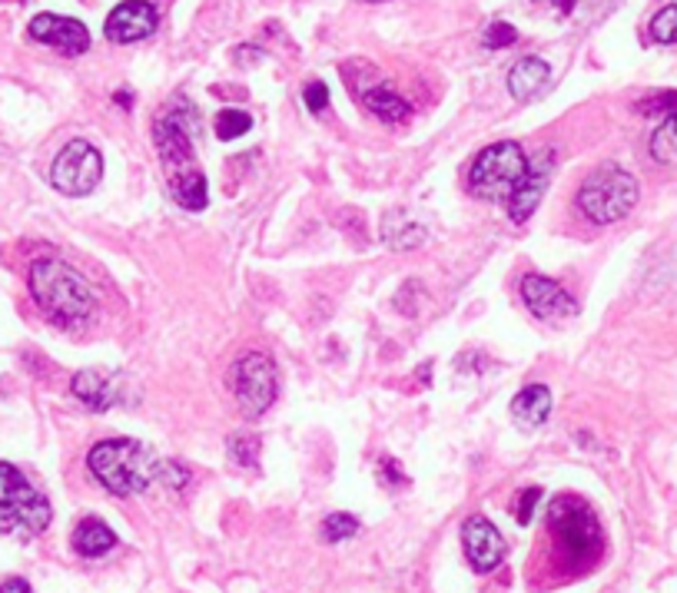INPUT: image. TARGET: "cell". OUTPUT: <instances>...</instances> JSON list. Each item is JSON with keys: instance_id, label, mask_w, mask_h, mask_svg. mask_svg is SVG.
Here are the masks:
<instances>
[{"instance_id": "6da1fadb", "label": "cell", "mask_w": 677, "mask_h": 593, "mask_svg": "<svg viewBox=\"0 0 677 593\" xmlns=\"http://www.w3.org/2000/svg\"><path fill=\"white\" fill-rule=\"evenodd\" d=\"M197 130H200L197 107L183 97L163 107V113L153 123V147H157L170 197L190 212H200L210 202V183L200 170L197 147H193Z\"/></svg>"}, {"instance_id": "7a4b0ae2", "label": "cell", "mask_w": 677, "mask_h": 593, "mask_svg": "<svg viewBox=\"0 0 677 593\" xmlns=\"http://www.w3.org/2000/svg\"><path fill=\"white\" fill-rule=\"evenodd\" d=\"M87 468L100 481L103 491H110L117 497H133V494H147L150 488L160 484L163 458L153 448H147L143 441L107 438L90 448Z\"/></svg>"}, {"instance_id": "3957f363", "label": "cell", "mask_w": 677, "mask_h": 593, "mask_svg": "<svg viewBox=\"0 0 677 593\" xmlns=\"http://www.w3.org/2000/svg\"><path fill=\"white\" fill-rule=\"evenodd\" d=\"M37 309L60 329L83 325L97 312V295L90 282L60 259H37L27 275Z\"/></svg>"}, {"instance_id": "277c9868", "label": "cell", "mask_w": 677, "mask_h": 593, "mask_svg": "<svg viewBox=\"0 0 677 593\" xmlns=\"http://www.w3.org/2000/svg\"><path fill=\"white\" fill-rule=\"evenodd\" d=\"M548 534L555 537L558 554L571 567H591L605 551V534L598 527V517L591 514V507L585 501H578L571 494L555 497V504L548 511Z\"/></svg>"}, {"instance_id": "5b68a950", "label": "cell", "mask_w": 677, "mask_h": 593, "mask_svg": "<svg viewBox=\"0 0 677 593\" xmlns=\"http://www.w3.org/2000/svg\"><path fill=\"white\" fill-rule=\"evenodd\" d=\"M641 199V183L635 173H628L618 163H605L595 173H588V180L578 190V209L598 222V225H611L621 222Z\"/></svg>"}, {"instance_id": "8992f818", "label": "cell", "mask_w": 677, "mask_h": 593, "mask_svg": "<svg viewBox=\"0 0 677 593\" xmlns=\"http://www.w3.org/2000/svg\"><path fill=\"white\" fill-rule=\"evenodd\" d=\"M50 501L13 468L0 461V534L37 537L50 527Z\"/></svg>"}, {"instance_id": "52a82bcc", "label": "cell", "mask_w": 677, "mask_h": 593, "mask_svg": "<svg viewBox=\"0 0 677 593\" xmlns=\"http://www.w3.org/2000/svg\"><path fill=\"white\" fill-rule=\"evenodd\" d=\"M528 170V153L521 143L515 140H501L485 147L468 170V190L471 197L481 202H508V197L515 193V187L521 183Z\"/></svg>"}, {"instance_id": "ba28073f", "label": "cell", "mask_w": 677, "mask_h": 593, "mask_svg": "<svg viewBox=\"0 0 677 593\" xmlns=\"http://www.w3.org/2000/svg\"><path fill=\"white\" fill-rule=\"evenodd\" d=\"M276 362L266 352H242L229 372V389L236 395L239 414L242 418H259L269 411V404L276 401L279 382H276Z\"/></svg>"}, {"instance_id": "9c48e42d", "label": "cell", "mask_w": 677, "mask_h": 593, "mask_svg": "<svg viewBox=\"0 0 677 593\" xmlns=\"http://www.w3.org/2000/svg\"><path fill=\"white\" fill-rule=\"evenodd\" d=\"M103 180V157L90 140H70L50 167V183L63 197H90Z\"/></svg>"}, {"instance_id": "30bf717a", "label": "cell", "mask_w": 677, "mask_h": 593, "mask_svg": "<svg viewBox=\"0 0 677 593\" xmlns=\"http://www.w3.org/2000/svg\"><path fill=\"white\" fill-rule=\"evenodd\" d=\"M555 150H541L535 157H528V170L521 177V183L515 187V193L508 197V219L511 222H528L535 215V209L541 205V199L548 193V183H551V173H555Z\"/></svg>"}, {"instance_id": "8fae6325", "label": "cell", "mask_w": 677, "mask_h": 593, "mask_svg": "<svg viewBox=\"0 0 677 593\" xmlns=\"http://www.w3.org/2000/svg\"><path fill=\"white\" fill-rule=\"evenodd\" d=\"M461 551L475 574H491L505 561V537L485 514H471L461 524Z\"/></svg>"}, {"instance_id": "7c38bea8", "label": "cell", "mask_w": 677, "mask_h": 593, "mask_svg": "<svg viewBox=\"0 0 677 593\" xmlns=\"http://www.w3.org/2000/svg\"><path fill=\"white\" fill-rule=\"evenodd\" d=\"M27 33H30V40L43 43V47H53L63 57H80V53L90 50V30L80 20H73V17L37 13L27 23Z\"/></svg>"}, {"instance_id": "4fadbf2b", "label": "cell", "mask_w": 677, "mask_h": 593, "mask_svg": "<svg viewBox=\"0 0 677 593\" xmlns=\"http://www.w3.org/2000/svg\"><path fill=\"white\" fill-rule=\"evenodd\" d=\"M521 302L541 322H561V319H571L578 312V302L571 299V292L548 275H525L521 279Z\"/></svg>"}, {"instance_id": "5bb4252c", "label": "cell", "mask_w": 677, "mask_h": 593, "mask_svg": "<svg viewBox=\"0 0 677 593\" xmlns=\"http://www.w3.org/2000/svg\"><path fill=\"white\" fill-rule=\"evenodd\" d=\"M157 30V7L150 0H123L110 10L103 37L110 43H140Z\"/></svg>"}, {"instance_id": "9a60e30c", "label": "cell", "mask_w": 677, "mask_h": 593, "mask_svg": "<svg viewBox=\"0 0 677 593\" xmlns=\"http://www.w3.org/2000/svg\"><path fill=\"white\" fill-rule=\"evenodd\" d=\"M551 83V67L541 57H525L508 70V93L518 103H531L545 93V87Z\"/></svg>"}, {"instance_id": "2e32d148", "label": "cell", "mask_w": 677, "mask_h": 593, "mask_svg": "<svg viewBox=\"0 0 677 593\" xmlns=\"http://www.w3.org/2000/svg\"><path fill=\"white\" fill-rule=\"evenodd\" d=\"M70 392H73V398H77L83 408H90V411H107V408L117 401V382H113L107 372H100V369H83V372H77V375L70 379Z\"/></svg>"}, {"instance_id": "e0dca14e", "label": "cell", "mask_w": 677, "mask_h": 593, "mask_svg": "<svg viewBox=\"0 0 677 593\" xmlns=\"http://www.w3.org/2000/svg\"><path fill=\"white\" fill-rule=\"evenodd\" d=\"M551 392L545 385H528L511 398V421L521 431H538L551 418Z\"/></svg>"}, {"instance_id": "ac0fdd59", "label": "cell", "mask_w": 677, "mask_h": 593, "mask_svg": "<svg viewBox=\"0 0 677 593\" xmlns=\"http://www.w3.org/2000/svg\"><path fill=\"white\" fill-rule=\"evenodd\" d=\"M429 239L426 225L419 219H412L409 212L396 209L382 219V242L392 249V252H409V249H419L422 242Z\"/></svg>"}, {"instance_id": "d6986e66", "label": "cell", "mask_w": 677, "mask_h": 593, "mask_svg": "<svg viewBox=\"0 0 677 593\" xmlns=\"http://www.w3.org/2000/svg\"><path fill=\"white\" fill-rule=\"evenodd\" d=\"M70 544H73V551L80 554V557H103V554H110L113 547H117V534L100 521V517H83L77 527H73V537H70Z\"/></svg>"}, {"instance_id": "ffe728a7", "label": "cell", "mask_w": 677, "mask_h": 593, "mask_svg": "<svg viewBox=\"0 0 677 593\" xmlns=\"http://www.w3.org/2000/svg\"><path fill=\"white\" fill-rule=\"evenodd\" d=\"M362 103L369 107V113H376L382 123H409V117H412V103L406 100V97H399L392 87H369L366 93H362Z\"/></svg>"}, {"instance_id": "44dd1931", "label": "cell", "mask_w": 677, "mask_h": 593, "mask_svg": "<svg viewBox=\"0 0 677 593\" xmlns=\"http://www.w3.org/2000/svg\"><path fill=\"white\" fill-rule=\"evenodd\" d=\"M651 157L665 167H677V113L668 117L651 137Z\"/></svg>"}, {"instance_id": "7402d4cb", "label": "cell", "mask_w": 677, "mask_h": 593, "mask_svg": "<svg viewBox=\"0 0 677 593\" xmlns=\"http://www.w3.org/2000/svg\"><path fill=\"white\" fill-rule=\"evenodd\" d=\"M213 130H217V140H239V137H246L252 130V117L246 110H239V107H226V110L217 113Z\"/></svg>"}, {"instance_id": "603a6c76", "label": "cell", "mask_w": 677, "mask_h": 593, "mask_svg": "<svg viewBox=\"0 0 677 593\" xmlns=\"http://www.w3.org/2000/svg\"><path fill=\"white\" fill-rule=\"evenodd\" d=\"M319 534H322V541H326V544L349 541V537H356V534H359V517H352V514H346V511L329 514V517L322 521Z\"/></svg>"}, {"instance_id": "cb8c5ba5", "label": "cell", "mask_w": 677, "mask_h": 593, "mask_svg": "<svg viewBox=\"0 0 677 593\" xmlns=\"http://www.w3.org/2000/svg\"><path fill=\"white\" fill-rule=\"evenodd\" d=\"M226 454L236 468H256L259 461V441L252 434H232L226 441Z\"/></svg>"}, {"instance_id": "d4e9b609", "label": "cell", "mask_w": 677, "mask_h": 593, "mask_svg": "<svg viewBox=\"0 0 677 593\" xmlns=\"http://www.w3.org/2000/svg\"><path fill=\"white\" fill-rule=\"evenodd\" d=\"M648 33H651V40L655 43H665V47H671V43H677V3H668V7H661L655 17H651V27H648Z\"/></svg>"}, {"instance_id": "484cf974", "label": "cell", "mask_w": 677, "mask_h": 593, "mask_svg": "<svg viewBox=\"0 0 677 593\" xmlns=\"http://www.w3.org/2000/svg\"><path fill=\"white\" fill-rule=\"evenodd\" d=\"M190 481H193V471H190L187 464L163 458V468H160V488H167V491L180 494V491H187V488H190Z\"/></svg>"}, {"instance_id": "4316f807", "label": "cell", "mask_w": 677, "mask_h": 593, "mask_svg": "<svg viewBox=\"0 0 677 593\" xmlns=\"http://www.w3.org/2000/svg\"><path fill=\"white\" fill-rule=\"evenodd\" d=\"M641 117H675L677 113V90H665V93H655V97H645V100H638V107H635Z\"/></svg>"}, {"instance_id": "83f0119b", "label": "cell", "mask_w": 677, "mask_h": 593, "mask_svg": "<svg viewBox=\"0 0 677 593\" xmlns=\"http://www.w3.org/2000/svg\"><path fill=\"white\" fill-rule=\"evenodd\" d=\"M481 43H485L488 50H505V47L518 43V30H515L511 23H505V20H495V23L485 27Z\"/></svg>"}, {"instance_id": "f1b7e54d", "label": "cell", "mask_w": 677, "mask_h": 593, "mask_svg": "<svg viewBox=\"0 0 677 593\" xmlns=\"http://www.w3.org/2000/svg\"><path fill=\"white\" fill-rule=\"evenodd\" d=\"M538 501H541V488L518 491V497H515V521H518V524H528V521H531V511H535Z\"/></svg>"}, {"instance_id": "f546056e", "label": "cell", "mask_w": 677, "mask_h": 593, "mask_svg": "<svg viewBox=\"0 0 677 593\" xmlns=\"http://www.w3.org/2000/svg\"><path fill=\"white\" fill-rule=\"evenodd\" d=\"M302 100H306V107H309L312 113H322V110L329 107V87L319 83V80H312V83H306Z\"/></svg>"}, {"instance_id": "4dcf8cb0", "label": "cell", "mask_w": 677, "mask_h": 593, "mask_svg": "<svg viewBox=\"0 0 677 593\" xmlns=\"http://www.w3.org/2000/svg\"><path fill=\"white\" fill-rule=\"evenodd\" d=\"M392 478L399 481V488H406V484H409V478L402 474L399 461H396V458H389V454H382V458H379V481H382L386 488H392Z\"/></svg>"}, {"instance_id": "1f68e13d", "label": "cell", "mask_w": 677, "mask_h": 593, "mask_svg": "<svg viewBox=\"0 0 677 593\" xmlns=\"http://www.w3.org/2000/svg\"><path fill=\"white\" fill-rule=\"evenodd\" d=\"M0 593H30V584L23 577H10V581L0 584Z\"/></svg>"}, {"instance_id": "d6a6232c", "label": "cell", "mask_w": 677, "mask_h": 593, "mask_svg": "<svg viewBox=\"0 0 677 593\" xmlns=\"http://www.w3.org/2000/svg\"><path fill=\"white\" fill-rule=\"evenodd\" d=\"M575 3H578V0H551V7H558L561 13H571V10H575Z\"/></svg>"}, {"instance_id": "836d02e7", "label": "cell", "mask_w": 677, "mask_h": 593, "mask_svg": "<svg viewBox=\"0 0 677 593\" xmlns=\"http://www.w3.org/2000/svg\"><path fill=\"white\" fill-rule=\"evenodd\" d=\"M372 3H382V0H372Z\"/></svg>"}]
</instances>
